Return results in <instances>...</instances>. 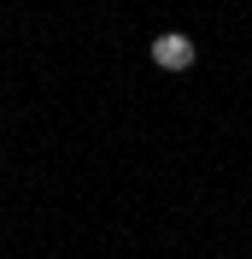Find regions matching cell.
Listing matches in <instances>:
<instances>
[{"label":"cell","instance_id":"6da1fadb","mask_svg":"<svg viewBox=\"0 0 252 259\" xmlns=\"http://www.w3.org/2000/svg\"><path fill=\"white\" fill-rule=\"evenodd\" d=\"M147 59H153L164 77H182V71H194V65H200V41H194L188 30H158L153 48H147Z\"/></svg>","mask_w":252,"mask_h":259}]
</instances>
